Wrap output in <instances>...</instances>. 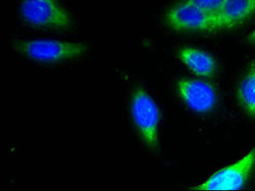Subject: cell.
I'll return each mask as SVG.
<instances>
[{
	"label": "cell",
	"instance_id": "cell-9",
	"mask_svg": "<svg viewBox=\"0 0 255 191\" xmlns=\"http://www.w3.org/2000/svg\"><path fill=\"white\" fill-rule=\"evenodd\" d=\"M237 98L243 111L255 117V64L251 65L242 77L237 90Z\"/></svg>",
	"mask_w": 255,
	"mask_h": 191
},
{
	"label": "cell",
	"instance_id": "cell-4",
	"mask_svg": "<svg viewBox=\"0 0 255 191\" xmlns=\"http://www.w3.org/2000/svg\"><path fill=\"white\" fill-rule=\"evenodd\" d=\"M255 168V147L243 158L211 175L196 190H239L244 188Z\"/></svg>",
	"mask_w": 255,
	"mask_h": 191
},
{
	"label": "cell",
	"instance_id": "cell-7",
	"mask_svg": "<svg viewBox=\"0 0 255 191\" xmlns=\"http://www.w3.org/2000/svg\"><path fill=\"white\" fill-rule=\"evenodd\" d=\"M255 15V0H225L216 16L219 30L236 28Z\"/></svg>",
	"mask_w": 255,
	"mask_h": 191
},
{
	"label": "cell",
	"instance_id": "cell-10",
	"mask_svg": "<svg viewBox=\"0 0 255 191\" xmlns=\"http://www.w3.org/2000/svg\"><path fill=\"white\" fill-rule=\"evenodd\" d=\"M189 1L195 4L209 15L216 17L225 0H189Z\"/></svg>",
	"mask_w": 255,
	"mask_h": 191
},
{
	"label": "cell",
	"instance_id": "cell-6",
	"mask_svg": "<svg viewBox=\"0 0 255 191\" xmlns=\"http://www.w3.org/2000/svg\"><path fill=\"white\" fill-rule=\"evenodd\" d=\"M177 91L187 107L198 114L211 112L218 103L217 90L207 81L181 78L177 82Z\"/></svg>",
	"mask_w": 255,
	"mask_h": 191
},
{
	"label": "cell",
	"instance_id": "cell-3",
	"mask_svg": "<svg viewBox=\"0 0 255 191\" xmlns=\"http://www.w3.org/2000/svg\"><path fill=\"white\" fill-rule=\"evenodd\" d=\"M16 48L26 57L39 62H60L74 59L86 51V46L74 42L36 39L19 42Z\"/></svg>",
	"mask_w": 255,
	"mask_h": 191
},
{
	"label": "cell",
	"instance_id": "cell-8",
	"mask_svg": "<svg viewBox=\"0 0 255 191\" xmlns=\"http://www.w3.org/2000/svg\"><path fill=\"white\" fill-rule=\"evenodd\" d=\"M179 59L184 65L200 77H210L217 70V62L211 54L194 47H183L179 51Z\"/></svg>",
	"mask_w": 255,
	"mask_h": 191
},
{
	"label": "cell",
	"instance_id": "cell-5",
	"mask_svg": "<svg viewBox=\"0 0 255 191\" xmlns=\"http://www.w3.org/2000/svg\"><path fill=\"white\" fill-rule=\"evenodd\" d=\"M165 22L178 32H214L219 30L216 17L209 15L189 0L175 4L165 13Z\"/></svg>",
	"mask_w": 255,
	"mask_h": 191
},
{
	"label": "cell",
	"instance_id": "cell-11",
	"mask_svg": "<svg viewBox=\"0 0 255 191\" xmlns=\"http://www.w3.org/2000/svg\"><path fill=\"white\" fill-rule=\"evenodd\" d=\"M248 41L252 44H255V30L251 32V34L248 36Z\"/></svg>",
	"mask_w": 255,
	"mask_h": 191
},
{
	"label": "cell",
	"instance_id": "cell-2",
	"mask_svg": "<svg viewBox=\"0 0 255 191\" xmlns=\"http://www.w3.org/2000/svg\"><path fill=\"white\" fill-rule=\"evenodd\" d=\"M19 12L30 26L47 29H66L72 16L57 0H23Z\"/></svg>",
	"mask_w": 255,
	"mask_h": 191
},
{
	"label": "cell",
	"instance_id": "cell-1",
	"mask_svg": "<svg viewBox=\"0 0 255 191\" xmlns=\"http://www.w3.org/2000/svg\"><path fill=\"white\" fill-rule=\"evenodd\" d=\"M130 111L133 123L143 142L150 150H156L160 111L155 101L144 89L137 88L131 96Z\"/></svg>",
	"mask_w": 255,
	"mask_h": 191
}]
</instances>
